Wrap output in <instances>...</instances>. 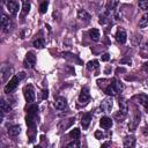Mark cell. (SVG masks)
Returning <instances> with one entry per match:
<instances>
[{
  "label": "cell",
  "mask_w": 148,
  "mask_h": 148,
  "mask_svg": "<svg viewBox=\"0 0 148 148\" xmlns=\"http://www.w3.org/2000/svg\"><path fill=\"white\" fill-rule=\"evenodd\" d=\"M89 36H90V38H91L94 42H98V40H99V37H101L98 29H95V28L89 31Z\"/></svg>",
  "instance_id": "21"
},
{
  "label": "cell",
  "mask_w": 148,
  "mask_h": 148,
  "mask_svg": "<svg viewBox=\"0 0 148 148\" xmlns=\"http://www.w3.org/2000/svg\"><path fill=\"white\" fill-rule=\"evenodd\" d=\"M37 116H38V106L37 105H31L28 108V114H27V125L30 132H32L30 141L34 140L35 135V130L37 126Z\"/></svg>",
  "instance_id": "1"
},
{
  "label": "cell",
  "mask_w": 148,
  "mask_h": 148,
  "mask_svg": "<svg viewBox=\"0 0 148 148\" xmlns=\"http://www.w3.org/2000/svg\"><path fill=\"white\" fill-rule=\"evenodd\" d=\"M112 124H113V123H112V119H111L110 117H102V118H101L99 125H101L102 128H104V130H109V128H111Z\"/></svg>",
  "instance_id": "14"
},
{
  "label": "cell",
  "mask_w": 148,
  "mask_h": 148,
  "mask_svg": "<svg viewBox=\"0 0 148 148\" xmlns=\"http://www.w3.org/2000/svg\"><path fill=\"white\" fill-rule=\"evenodd\" d=\"M112 83H113V86L116 87V89L118 90V92L124 89V84H123L121 81H119V80H117V79H112Z\"/></svg>",
  "instance_id": "26"
},
{
  "label": "cell",
  "mask_w": 148,
  "mask_h": 148,
  "mask_svg": "<svg viewBox=\"0 0 148 148\" xmlns=\"http://www.w3.org/2000/svg\"><path fill=\"white\" fill-rule=\"evenodd\" d=\"M146 86H147V87H148V79H147V80H146Z\"/></svg>",
  "instance_id": "36"
},
{
  "label": "cell",
  "mask_w": 148,
  "mask_h": 148,
  "mask_svg": "<svg viewBox=\"0 0 148 148\" xmlns=\"http://www.w3.org/2000/svg\"><path fill=\"white\" fill-rule=\"evenodd\" d=\"M77 16H79L80 20H82V21H84V22H89L90 18H91V16H90L84 9H80V10L77 12Z\"/></svg>",
  "instance_id": "17"
},
{
  "label": "cell",
  "mask_w": 148,
  "mask_h": 148,
  "mask_svg": "<svg viewBox=\"0 0 148 148\" xmlns=\"http://www.w3.org/2000/svg\"><path fill=\"white\" fill-rule=\"evenodd\" d=\"M25 75H24V73L23 72H21V73H18L17 75H14L10 80H9V82L6 84V87H5V92L6 94H9V92H12L17 86H18V82L24 77Z\"/></svg>",
  "instance_id": "2"
},
{
  "label": "cell",
  "mask_w": 148,
  "mask_h": 148,
  "mask_svg": "<svg viewBox=\"0 0 148 148\" xmlns=\"http://www.w3.org/2000/svg\"><path fill=\"white\" fill-rule=\"evenodd\" d=\"M118 3H119V0H111V2H110V10L116 9Z\"/></svg>",
  "instance_id": "31"
},
{
  "label": "cell",
  "mask_w": 148,
  "mask_h": 148,
  "mask_svg": "<svg viewBox=\"0 0 148 148\" xmlns=\"http://www.w3.org/2000/svg\"><path fill=\"white\" fill-rule=\"evenodd\" d=\"M87 68L89 71H95L96 68H98V61L97 60H91L87 64Z\"/></svg>",
  "instance_id": "27"
},
{
  "label": "cell",
  "mask_w": 148,
  "mask_h": 148,
  "mask_svg": "<svg viewBox=\"0 0 148 148\" xmlns=\"http://www.w3.org/2000/svg\"><path fill=\"white\" fill-rule=\"evenodd\" d=\"M44 45H45L44 38H37V39L34 40V46L36 49H42V47H44Z\"/></svg>",
  "instance_id": "25"
},
{
  "label": "cell",
  "mask_w": 148,
  "mask_h": 148,
  "mask_svg": "<svg viewBox=\"0 0 148 148\" xmlns=\"http://www.w3.org/2000/svg\"><path fill=\"white\" fill-rule=\"evenodd\" d=\"M0 105H1V111H2V113H6V112H8V111L10 110V105H9L5 99H1Z\"/></svg>",
  "instance_id": "28"
},
{
  "label": "cell",
  "mask_w": 148,
  "mask_h": 148,
  "mask_svg": "<svg viewBox=\"0 0 148 148\" xmlns=\"http://www.w3.org/2000/svg\"><path fill=\"white\" fill-rule=\"evenodd\" d=\"M139 7L142 10H148V0H139Z\"/></svg>",
  "instance_id": "29"
},
{
  "label": "cell",
  "mask_w": 148,
  "mask_h": 148,
  "mask_svg": "<svg viewBox=\"0 0 148 148\" xmlns=\"http://www.w3.org/2000/svg\"><path fill=\"white\" fill-rule=\"evenodd\" d=\"M103 136H104V135H103V133H102L101 131H96V132H95V138H96V139H103Z\"/></svg>",
  "instance_id": "33"
},
{
  "label": "cell",
  "mask_w": 148,
  "mask_h": 148,
  "mask_svg": "<svg viewBox=\"0 0 148 148\" xmlns=\"http://www.w3.org/2000/svg\"><path fill=\"white\" fill-rule=\"evenodd\" d=\"M112 102H113V101H112L111 97L104 98V99L102 101V103H101V109H102V111H104V112H110L111 109H112V105H113Z\"/></svg>",
  "instance_id": "8"
},
{
  "label": "cell",
  "mask_w": 148,
  "mask_h": 148,
  "mask_svg": "<svg viewBox=\"0 0 148 148\" xmlns=\"http://www.w3.org/2000/svg\"><path fill=\"white\" fill-rule=\"evenodd\" d=\"M1 27L5 32H9V30L12 29V22H10L9 17L5 14H2V16H1Z\"/></svg>",
  "instance_id": "10"
},
{
  "label": "cell",
  "mask_w": 148,
  "mask_h": 148,
  "mask_svg": "<svg viewBox=\"0 0 148 148\" xmlns=\"http://www.w3.org/2000/svg\"><path fill=\"white\" fill-rule=\"evenodd\" d=\"M12 73H13V67L8 64H3L1 66V81L5 82L9 77V75H12Z\"/></svg>",
  "instance_id": "5"
},
{
  "label": "cell",
  "mask_w": 148,
  "mask_h": 148,
  "mask_svg": "<svg viewBox=\"0 0 148 148\" xmlns=\"http://www.w3.org/2000/svg\"><path fill=\"white\" fill-rule=\"evenodd\" d=\"M36 64V56L34 52H28L25 54V58H24V61H23V65L25 68H32Z\"/></svg>",
  "instance_id": "4"
},
{
  "label": "cell",
  "mask_w": 148,
  "mask_h": 148,
  "mask_svg": "<svg viewBox=\"0 0 148 148\" xmlns=\"http://www.w3.org/2000/svg\"><path fill=\"white\" fill-rule=\"evenodd\" d=\"M23 94H24V98H25V101H27L28 103H31V102L35 101L36 95H35L34 87H32L31 84H28V86L24 87V89H23Z\"/></svg>",
  "instance_id": "3"
},
{
  "label": "cell",
  "mask_w": 148,
  "mask_h": 148,
  "mask_svg": "<svg viewBox=\"0 0 148 148\" xmlns=\"http://www.w3.org/2000/svg\"><path fill=\"white\" fill-rule=\"evenodd\" d=\"M139 27H140V28H146V27H148V14H145V15L140 18V21H139Z\"/></svg>",
  "instance_id": "24"
},
{
  "label": "cell",
  "mask_w": 148,
  "mask_h": 148,
  "mask_svg": "<svg viewBox=\"0 0 148 148\" xmlns=\"http://www.w3.org/2000/svg\"><path fill=\"white\" fill-rule=\"evenodd\" d=\"M133 101H136L138 103H140L142 106H145V108L148 110V95H146V94L135 95V96L133 97Z\"/></svg>",
  "instance_id": "9"
},
{
  "label": "cell",
  "mask_w": 148,
  "mask_h": 148,
  "mask_svg": "<svg viewBox=\"0 0 148 148\" xmlns=\"http://www.w3.org/2000/svg\"><path fill=\"white\" fill-rule=\"evenodd\" d=\"M124 147H134L135 146V139L133 136H126L124 139Z\"/></svg>",
  "instance_id": "22"
},
{
  "label": "cell",
  "mask_w": 148,
  "mask_h": 148,
  "mask_svg": "<svg viewBox=\"0 0 148 148\" xmlns=\"http://www.w3.org/2000/svg\"><path fill=\"white\" fill-rule=\"evenodd\" d=\"M79 146H80V143L77 140H73V142L67 143V147H79Z\"/></svg>",
  "instance_id": "32"
},
{
  "label": "cell",
  "mask_w": 148,
  "mask_h": 148,
  "mask_svg": "<svg viewBox=\"0 0 148 148\" xmlns=\"http://www.w3.org/2000/svg\"><path fill=\"white\" fill-rule=\"evenodd\" d=\"M47 5H49V2L47 1H44L40 6H39V13L40 14H44V13H46V9H47Z\"/></svg>",
  "instance_id": "30"
},
{
  "label": "cell",
  "mask_w": 148,
  "mask_h": 148,
  "mask_svg": "<svg viewBox=\"0 0 148 148\" xmlns=\"http://www.w3.org/2000/svg\"><path fill=\"white\" fill-rule=\"evenodd\" d=\"M116 40L119 43V44H125L126 40H127V34L124 29L119 28L116 32Z\"/></svg>",
  "instance_id": "7"
},
{
  "label": "cell",
  "mask_w": 148,
  "mask_h": 148,
  "mask_svg": "<svg viewBox=\"0 0 148 148\" xmlns=\"http://www.w3.org/2000/svg\"><path fill=\"white\" fill-rule=\"evenodd\" d=\"M91 119H92L91 113H84V114L82 116V119H81V125H82L83 130H87V128L89 127Z\"/></svg>",
  "instance_id": "13"
},
{
  "label": "cell",
  "mask_w": 148,
  "mask_h": 148,
  "mask_svg": "<svg viewBox=\"0 0 148 148\" xmlns=\"http://www.w3.org/2000/svg\"><path fill=\"white\" fill-rule=\"evenodd\" d=\"M66 105H67V101H66L65 97H58V98L56 99V103H54L56 109H58V110H62V109L66 108Z\"/></svg>",
  "instance_id": "15"
},
{
  "label": "cell",
  "mask_w": 148,
  "mask_h": 148,
  "mask_svg": "<svg viewBox=\"0 0 148 148\" xmlns=\"http://www.w3.org/2000/svg\"><path fill=\"white\" fill-rule=\"evenodd\" d=\"M143 69H145V71L148 73V62H146V64H145V66H143Z\"/></svg>",
  "instance_id": "35"
},
{
  "label": "cell",
  "mask_w": 148,
  "mask_h": 148,
  "mask_svg": "<svg viewBox=\"0 0 148 148\" xmlns=\"http://www.w3.org/2000/svg\"><path fill=\"white\" fill-rule=\"evenodd\" d=\"M30 7H31L30 0H22V14L23 15H27L30 12Z\"/></svg>",
  "instance_id": "20"
},
{
  "label": "cell",
  "mask_w": 148,
  "mask_h": 148,
  "mask_svg": "<svg viewBox=\"0 0 148 148\" xmlns=\"http://www.w3.org/2000/svg\"><path fill=\"white\" fill-rule=\"evenodd\" d=\"M90 101V94H89V90L87 87H83L80 95H79V102L81 104H87L88 102Z\"/></svg>",
  "instance_id": "6"
},
{
  "label": "cell",
  "mask_w": 148,
  "mask_h": 148,
  "mask_svg": "<svg viewBox=\"0 0 148 148\" xmlns=\"http://www.w3.org/2000/svg\"><path fill=\"white\" fill-rule=\"evenodd\" d=\"M6 5H7V8H8L9 13L12 15H16L17 14V12H18V3L16 2V0H7Z\"/></svg>",
  "instance_id": "11"
},
{
  "label": "cell",
  "mask_w": 148,
  "mask_h": 148,
  "mask_svg": "<svg viewBox=\"0 0 148 148\" xmlns=\"http://www.w3.org/2000/svg\"><path fill=\"white\" fill-rule=\"evenodd\" d=\"M104 91H105V94L109 95V96H114V95L118 94V90L116 89V87L113 86V83H110V84L104 89Z\"/></svg>",
  "instance_id": "18"
},
{
  "label": "cell",
  "mask_w": 148,
  "mask_h": 148,
  "mask_svg": "<svg viewBox=\"0 0 148 148\" xmlns=\"http://www.w3.org/2000/svg\"><path fill=\"white\" fill-rule=\"evenodd\" d=\"M69 138H71L72 140H79V138H80V130H79V128L72 130V131L69 132Z\"/></svg>",
  "instance_id": "23"
},
{
  "label": "cell",
  "mask_w": 148,
  "mask_h": 148,
  "mask_svg": "<svg viewBox=\"0 0 148 148\" xmlns=\"http://www.w3.org/2000/svg\"><path fill=\"white\" fill-rule=\"evenodd\" d=\"M20 132H21V127H20L18 125H14V126H10V127L8 128V134L12 135V136L18 135Z\"/></svg>",
  "instance_id": "19"
},
{
  "label": "cell",
  "mask_w": 148,
  "mask_h": 148,
  "mask_svg": "<svg viewBox=\"0 0 148 148\" xmlns=\"http://www.w3.org/2000/svg\"><path fill=\"white\" fill-rule=\"evenodd\" d=\"M140 118H141L140 113H135V116L133 117V119L130 121V124H128V130H130L131 132H133L134 130H136V127H138V125H139V123H140Z\"/></svg>",
  "instance_id": "12"
},
{
  "label": "cell",
  "mask_w": 148,
  "mask_h": 148,
  "mask_svg": "<svg viewBox=\"0 0 148 148\" xmlns=\"http://www.w3.org/2000/svg\"><path fill=\"white\" fill-rule=\"evenodd\" d=\"M110 59V56H109V53H105V54H103V57H102V60L103 61H108Z\"/></svg>",
  "instance_id": "34"
},
{
  "label": "cell",
  "mask_w": 148,
  "mask_h": 148,
  "mask_svg": "<svg viewBox=\"0 0 148 148\" xmlns=\"http://www.w3.org/2000/svg\"><path fill=\"white\" fill-rule=\"evenodd\" d=\"M119 108H120V112L124 113V114H127V111H128V104L126 102V99L124 97L119 98Z\"/></svg>",
  "instance_id": "16"
}]
</instances>
